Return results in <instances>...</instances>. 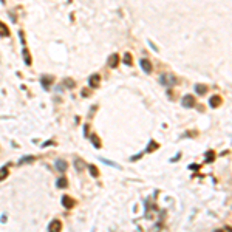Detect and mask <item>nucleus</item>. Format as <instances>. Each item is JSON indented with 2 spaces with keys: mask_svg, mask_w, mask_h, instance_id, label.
I'll list each match as a JSON object with an SVG mask.
<instances>
[{
  "mask_svg": "<svg viewBox=\"0 0 232 232\" xmlns=\"http://www.w3.org/2000/svg\"><path fill=\"white\" fill-rule=\"evenodd\" d=\"M181 104L184 108H194L195 107V98L190 96V94H186V96H183Z\"/></svg>",
  "mask_w": 232,
  "mask_h": 232,
  "instance_id": "nucleus-1",
  "label": "nucleus"
},
{
  "mask_svg": "<svg viewBox=\"0 0 232 232\" xmlns=\"http://www.w3.org/2000/svg\"><path fill=\"white\" fill-rule=\"evenodd\" d=\"M161 84L162 85H167V87L175 85L176 84V78L172 76V74H162V76H161Z\"/></svg>",
  "mask_w": 232,
  "mask_h": 232,
  "instance_id": "nucleus-2",
  "label": "nucleus"
},
{
  "mask_svg": "<svg viewBox=\"0 0 232 232\" xmlns=\"http://www.w3.org/2000/svg\"><path fill=\"white\" fill-rule=\"evenodd\" d=\"M62 231V223L60 220H53L48 226V232H60Z\"/></svg>",
  "mask_w": 232,
  "mask_h": 232,
  "instance_id": "nucleus-3",
  "label": "nucleus"
},
{
  "mask_svg": "<svg viewBox=\"0 0 232 232\" xmlns=\"http://www.w3.org/2000/svg\"><path fill=\"white\" fill-rule=\"evenodd\" d=\"M139 65H141L142 70H144V73H147V74L152 73V62H150L149 59H141L139 60Z\"/></svg>",
  "mask_w": 232,
  "mask_h": 232,
  "instance_id": "nucleus-4",
  "label": "nucleus"
},
{
  "mask_svg": "<svg viewBox=\"0 0 232 232\" xmlns=\"http://www.w3.org/2000/svg\"><path fill=\"white\" fill-rule=\"evenodd\" d=\"M88 84H90L91 88H98L99 84H101V76L99 74H93V76L88 78Z\"/></svg>",
  "mask_w": 232,
  "mask_h": 232,
  "instance_id": "nucleus-5",
  "label": "nucleus"
},
{
  "mask_svg": "<svg viewBox=\"0 0 232 232\" xmlns=\"http://www.w3.org/2000/svg\"><path fill=\"white\" fill-rule=\"evenodd\" d=\"M62 204L67 207V209H71V207H74V204H76V201H74L71 196H68V195H64L62 196Z\"/></svg>",
  "mask_w": 232,
  "mask_h": 232,
  "instance_id": "nucleus-6",
  "label": "nucleus"
},
{
  "mask_svg": "<svg viewBox=\"0 0 232 232\" xmlns=\"http://www.w3.org/2000/svg\"><path fill=\"white\" fill-rule=\"evenodd\" d=\"M53 80H54L53 76H42V78H40V84H42V87L45 88V90H48L50 84H53Z\"/></svg>",
  "mask_w": 232,
  "mask_h": 232,
  "instance_id": "nucleus-7",
  "label": "nucleus"
},
{
  "mask_svg": "<svg viewBox=\"0 0 232 232\" xmlns=\"http://www.w3.org/2000/svg\"><path fill=\"white\" fill-rule=\"evenodd\" d=\"M107 64H108V67H110V68H116V67H118V64H119V56L116 53L112 54V56L108 57V62Z\"/></svg>",
  "mask_w": 232,
  "mask_h": 232,
  "instance_id": "nucleus-8",
  "label": "nucleus"
},
{
  "mask_svg": "<svg viewBox=\"0 0 232 232\" xmlns=\"http://www.w3.org/2000/svg\"><path fill=\"white\" fill-rule=\"evenodd\" d=\"M67 167H68V164H67V161H65V160L59 158V160L56 161V169L59 170V172H65Z\"/></svg>",
  "mask_w": 232,
  "mask_h": 232,
  "instance_id": "nucleus-9",
  "label": "nucleus"
},
{
  "mask_svg": "<svg viewBox=\"0 0 232 232\" xmlns=\"http://www.w3.org/2000/svg\"><path fill=\"white\" fill-rule=\"evenodd\" d=\"M221 102H223V99L220 96H212V98H210V101H209V104H210V107H212V108H217Z\"/></svg>",
  "mask_w": 232,
  "mask_h": 232,
  "instance_id": "nucleus-10",
  "label": "nucleus"
},
{
  "mask_svg": "<svg viewBox=\"0 0 232 232\" xmlns=\"http://www.w3.org/2000/svg\"><path fill=\"white\" fill-rule=\"evenodd\" d=\"M90 141H91V144L96 147V149H101V147H102V142H101V139H99L98 135H91V136H90Z\"/></svg>",
  "mask_w": 232,
  "mask_h": 232,
  "instance_id": "nucleus-11",
  "label": "nucleus"
},
{
  "mask_svg": "<svg viewBox=\"0 0 232 232\" xmlns=\"http://www.w3.org/2000/svg\"><path fill=\"white\" fill-rule=\"evenodd\" d=\"M67 186H68V181H67L65 176H60V178H57V181H56V187H59V189H65Z\"/></svg>",
  "mask_w": 232,
  "mask_h": 232,
  "instance_id": "nucleus-12",
  "label": "nucleus"
},
{
  "mask_svg": "<svg viewBox=\"0 0 232 232\" xmlns=\"http://www.w3.org/2000/svg\"><path fill=\"white\" fill-rule=\"evenodd\" d=\"M88 170H90V175L93 176V178H99V169L94 166V164L88 166Z\"/></svg>",
  "mask_w": 232,
  "mask_h": 232,
  "instance_id": "nucleus-13",
  "label": "nucleus"
},
{
  "mask_svg": "<svg viewBox=\"0 0 232 232\" xmlns=\"http://www.w3.org/2000/svg\"><path fill=\"white\" fill-rule=\"evenodd\" d=\"M0 36L9 37V30H8V26H6L5 23H2V22H0Z\"/></svg>",
  "mask_w": 232,
  "mask_h": 232,
  "instance_id": "nucleus-14",
  "label": "nucleus"
},
{
  "mask_svg": "<svg viewBox=\"0 0 232 232\" xmlns=\"http://www.w3.org/2000/svg\"><path fill=\"white\" fill-rule=\"evenodd\" d=\"M122 62H124L125 65H128V67H132V65H133L132 54H130V53H125V54H124V59H122Z\"/></svg>",
  "mask_w": 232,
  "mask_h": 232,
  "instance_id": "nucleus-15",
  "label": "nucleus"
},
{
  "mask_svg": "<svg viewBox=\"0 0 232 232\" xmlns=\"http://www.w3.org/2000/svg\"><path fill=\"white\" fill-rule=\"evenodd\" d=\"M195 91L198 93V94H206L207 87H206V85H201V84H196V85H195Z\"/></svg>",
  "mask_w": 232,
  "mask_h": 232,
  "instance_id": "nucleus-16",
  "label": "nucleus"
},
{
  "mask_svg": "<svg viewBox=\"0 0 232 232\" xmlns=\"http://www.w3.org/2000/svg\"><path fill=\"white\" fill-rule=\"evenodd\" d=\"M74 166H76L78 172H82L84 170V161L82 160H74Z\"/></svg>",
  "mask_w": 232,
  "mask_h": 232,
  "instance_id": "nucleus-17",
  "label": "nucleus"
},
{
  "mask_svg": "<svg viewBox=\"0 0 232 232\" xmlns=\"http://www.w3.org/2000/svg\"><path fill=\"white\" fill-rule=\"evenodd\" d=\"M8 173H9L8 167H2V169H0V181H3L6 176H8Z\"/></svg>",
  "mask_w": 232,
  "mask_h": 232,
  "instance_id": "nucleus-18",
  "label": "nucleus"
},
{
  "mask_svg": "<svg viewBox=\"0 0 232 232\" xmlns=\"http://www.w3.org/2000/svg\"><path fill=\"white\" fill-rule=\"evenodd\" d=\"M158 147H160V146L156 144L155 141H150V142H149V146H147V150H146V152H153V150H156Z\"/></svg>",
  "mask_w": 232,
  "mask_h": 232,
  "instance_id": "nucleus-19",
  "label": "nucleus"
},
{
  "mask_svg": "<svg viewBox=\"0 0 232 232\" xmlns=\"http://www.w3.org/2000/svg\"><path fill=\"white\" fill-rule=\"evenodd\" d=\"M33 161H34V156H23V158L19 161V166L25 164V162H33Z\"/></svg>",
  "mask_w": 232,
  "mask_h": 232,
  "instance_id": "nucleus-20",
  "label": "nucleus"
},
{
  "mask_svg": "<svg viewBox=\"0 0 232 232\" xmlns=\"http://www.w3.org/2000/svg\"><path fill=\"white\" fill-rule=\"evenodd\" d=\"M214 158H215L214 152H212V150H207V152H206V162H212Z\"/></svg>",
  "mask_w": 232,
  "mask_h": 232,
  "instance_id": "nucleus-21",
  "label": "nucleus"
},
{
  "mask_svg": "<svg viewBox=\"0 0 232 232\" xmlns=\"http://www.w3.org/2000/svg\"><path fill=\"white\" fill-rule=\"evenodd\" d=\"M64 85L68 87V88H73L76 84H74V80H73V79H65V80H64Z\"/></svg>",
  "mask_w": 232,
  "mask_h": 232,
  "instance_id": "nucleus-22",
  "label": "nucleus"
},
{
  "mask_svg": "<svg viewBox=\"0 0 232 232\" xmlns=\"http://www.w3.org/2000/svg\"><path fill=\"white\" fill-rule=\"evenodd\" d=\"M101 161H102V162H105V164H108V166H112V167H119L118 164H116V162H112V161H108V160H102V158H101Z\"/></svg>",
  "mask_w": 232,
  "mask_h": 232,
  "instance_id": "nucleus-23",
  "label": "nucleus"
},
{
  "mask_svg": "<svg viewBox=\"0 0 232 232\" xmlns=\"http://www.w3.org/2000/svg\"><path fill=\"white\" fill-rule=\"evenodd\" d=\"M141 156H142V153H139V155H136V156H133V158H132V161H136V160H139Z\"/></svg>",
  "mask_w": 232,
  "mask_h": 232,
  "instance_id": "nucleus-24",
  "label": "nucleus"
},
{
  "mask_svg": "<svg viewBox=\"0 0 232 232\" xmlns=\"http://www.w3.org/2000/svg\"><path fill=\"white\" fill-rule=\"evenodd\" d=\"M190 169H192V170H196V169H200V166H198V164H192V166H190Z\"/></svg>",
  "mask_w": 232,
  "mask_h": 232,
  "instance_id": "nucleus-25",
  "label": "nucleus"
},
{
  "mask_svg": "<svg viewBox=\"0 0 232 232\" xmlns=\"http://www.w3.org/2000/svg\"><path fill=\"white\" fill-rule=\"evenodd\" d=\"M53 144V141H46L45 144H44V147H48V146H51Z\"/></svg>",
  "mask_w": 232,
  "mask_h": 232,
  "instance_id": "nucleus-26",
  "label": "nucleus"
},
{
  "mask_svg": "<svg viewBox=\"0 0 232 232\" xmlns=\"http://www.w3.org/2000/svg\"><path fill=\"white\" fill-rule=\"evenodd\" d=\"M214 232H224L223 229H217V231H214Z\"/></svg>",
  "mask_w": 232,
  "mask_h": 232,
  "instance_id": "nucleus-27",
  "label": "nucleus"
}]
</instances>
